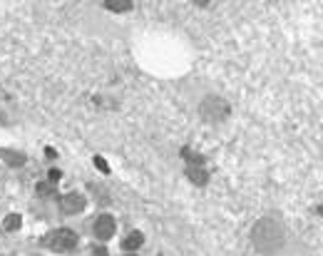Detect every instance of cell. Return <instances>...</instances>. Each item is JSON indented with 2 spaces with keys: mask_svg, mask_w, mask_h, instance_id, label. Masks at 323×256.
Listing matches in <instances>:
<instances>
[{
  "mask_svg": "<svg viewBox=\"0 0 323 256\" xmlns=\"http://www.w3.org/2000/svg\"><path fill=\"white\" fill-rule=\"evenodd\" d=\"M251 236H254L256 249L264 251V254H273V251H278L281 244H283V229H281V224H278L276 219H271V216L261 219V221L254 226Z\"/></svg>",
  "mask_w": 323,
  "mask_h": 256,
  "instance_id": "obj_1",
  "label": "cell"
},
{
  "mask_svg": "<svg viewBox=\"0 0 323 256\" xmlns=\"http://www.w3.org/2000/svg\"><path fill=\"white\" fill-rule=\"evenodd\" d=\"M43 246L50 251H57V254H67L77 246V236L72 229H55L43 236Z\"/></svg>",
  "mask_w": 323,
  "mask_h": 256,
  "instance_id": "obj_2",
  "label": "cell"
},
{
  "mask_svg": "<svg viewBox=\"0 0 323 256\" xmlns=\"http://www.w3.org/2000/svg\"><path fill=\"white\" fill-rule=\"evenodd\" d=\"M229 112H231V107H229V102L221 100V97H204V102H202V107H199V115H202L207 122H221V120L229 117Z\"/></svg>",
  "mask_w": 323,
  "mask_h": 256,
  "instance_id": "obj_3",
  "label": "cell"
},
{
  "mask_svg": "<svg viewBox=\"0 0 323 256\" xmlns=\"http://www.w3.org/2000/svg\"><path fill=\"white\" fill-rule=\"evenodd\" d=\"M85 196L77 194V192H70V194H62L60 196V211L62 214H80L85 209Z\"/></svg>",
  "mask_w": 323,
  "mask_h": 256,
  "instance_id": "obj_4",
  "label": "cell"
},
{
  "mask_svg": "<svg viewBox=\"0 0 323 256\" xmlns=\"http://www.w3.org/2000/svg\"><path fill=\"white\" fill-rule=\"evenodd\" d=\"M114 229H117V224H114V216H109V214H102V216H97V219H95V236H97L100 241H107V239H112V236H114Z\"/></svg>",
  "mask_w": 323,
  "mask_h": 256,
  "instance_id": "obj_5",
  "label": "cell"
},
{
  "mask_svg": "<svg viewBox=\"0 0 323 256\" xmlns=\"http://www.w3.org/2000/svg\"><path fill=\"white\" fill-rule=\"evenodd\" d=\"M142 244H144V236H142V231H129V234L122 239V249H124V251H137Z\"/></svg>",
  "mask_w": 323,
  "mask_h": 256,
  "instance_id": "obj_6",
  "label": "cell"
},
{
  "mask_svg": "<svg viewBox=\"0 0 323 256\" xmlns=\"http://www.w3.org/2000/svg\"><path fill=\"white\" fill-rule=\"evenodd\" d=\"M105 8H107L109 13H127V10L134 8V3H129V0H107Z\"/></svg>",
  "mask_w": 323,
  "mask_h": 256,
  "instance_id": "obj_7",
  "label": "cell"
},
{
  "mask_svg": "<svg viewBox=\"0 0 323 256\" xmlns=\"http://www.w3.org/2000/svg\"><path fill=\"white\" fill-rule=\"evenodd\" d=\"M0 154H3L5 164H10V167H23V164H25V154H20V152H13V149H3Z\"/></svg>",
  "mask_w": 323,
  "mask_h": 256,
  "instance_id": "obj_8",
  "label": "cell"
},
{
  "mask_svg": "<svg viewBox=\"0 0 323 256\" xmlns=\"http://www.w3.org/2000/svg\"><path fill=\"white\" fill-rule=\"evenodd\" d=\"M187 177H189L194 184H199V187H204V184L209 182V174H207L202 167H189V169H187Z\"/></svg>",
  "mask_w": 323,
  "mask_h": 256,
  "instance_id": "obj_9",
  "label": "cell"
},
{
  "mask_svg": "<svg viewBox=\"0 0 323 256\" xmlns=\"http://www.w3.org/2000/svg\"><path fill=\"white\" fill-rule=\"evenodd\" d=\"M20 224H23V216H20V214H10V216H5L3 229H5V231H15V229H20Z\"/></svg>",
  "mask_w": 323,
  "mask_h": 256,
  "instance_id": "obj_10",
  "label": "cell"
},
{
  "mask_svg": "<svg viewBox=\"0 0 323 256\" xmlns=\"http://www.w3.org/2000/svg\"><path fill=\"white\" fill-rule=\"evenodd\" d=\"M35 192H38L40 196H53V194H55V184H50V182H40V184L35 187Z\"/></svg>",
  "mask_w": 323,
  "mask_h": 256,
  "instance_id": "obj_11",
  "label": "cell"
},
{
  "mask_svg": "<svg viewBox=\"0 0 323 256\" xmlns=\"http://www.w3.org/2000/svg\"><path fill=\"white\" fill-rule=\"evenodd\" d=\"M95 167H97L102 174H109V164H107L105 157H100V154H95Z\"/></svg>",
  "mask_w": 323,
  "mask_h": 256,
  "instance_id": "obj_12",
  "label": "cell"
},
{
  "mask_svg": "<svg viewBox=\"0 0 323 256\" xmlns=\"http://www.w3.org/2000/svg\"><path fill=\"white\" fill-rule=\"evenodd\" d=\"M60 177H62V172H57V169H50V172H48V182H50V184H57Z\"/></svg>",
  "mask_w": 323,
  "mask_h": 256,
  "instance_id": "obj_13",
  "label": "cell"
},
{
  "mask_svg": "<svg viewBox=\"0 0 323 256\" xmlns=\"http://www.w3.org/2000/svg\"><path fill=\"white\" fill-rule=\"evenodd\" d=\"M95 256H107V249H105V246H97V249H95Z\"/></svg>",
  "mask_w": 323,
  "mask_h": 256,
  "instance_id": "obj_14",
  "label": "cell"
},
{
  "mask_svg": "<svg viewBox=\"0 0 323 256\" xmlns=\"http://www.w3.org/2000/svg\"><path fill=\"white\" fill-rule=\"evenodd\" d=\"M45 154H48V157H57V154H55V149H53V147H45Z\"/></svg>",
  "mask_w": 323,
  "mask_h": 256,
  "instance_id": "obj_15",
  "label": "cell"
}]
</instances>
